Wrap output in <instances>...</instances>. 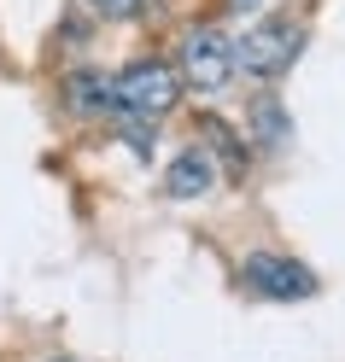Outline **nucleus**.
I'll use <instances>...</instances> for the list:
<instances>
[{"label":"nucleus","mask_w":345,"mask_h":362,"mask_svg":"<svg viewBox=\"0 0 345 362\" xmlns=\"http://www.w3.org/2000/svg\"><path fill=\"white\" fill-rule=\"evenodd\" d=\"M59 362H64V356H59Z\"/></svg>","instance_id":"10"},{"label":"nucleus","mask_w":345,"mask_h":362,"mask_svg":"<svg viewBox=\"0 0 345 362\" xmlns=\"http://www.w3.org/2000/svg\"><path fill=\"white\" fill-rule=\"evenodd\" d=\"M211 181H217V158L193 146V152H181L176 164H170L164 187H170V199H199V193H211Z\"/></svg>","instance_id":"5"},{"label":"nucleus","mask_w":345,"mask_h":362,"mask_svg":"<svg viewBox=\"0 0 345 362\" xmlns=\"http://www.w3.org/2000/svg\"><path fill=\"white\" fill-rule=\"evenodd\" d=\"M64 88H71V94H64V100H71V111H82V117L111 111V76H100V71H77Z\"/></svg>","instance_id":"6"},{"label":"nucleus","mask_w":345,"mask_h":362,"mask_svg":"<svg viewBox=\"0 0 345 362\" xmlns=\"http://www.w3.org/2000/svg\"><path fill=\"white\" fill-rule=\"evenodd\" d=\"M240 71V41L228 30H193L181 35V82L199 88V94H217V88H228V76Z\"/></svg>","instance_id":"2"},{"label":"nucleus","mask_w":345,"mask_h":362,"mask_svg":"<svg viewBox=\"0 0 345 362\" xmlns=\"http://www.w3.org/2000/svg\"><path fill=\"white\" fill-rule=\"evenodd\" d=\"M181 100V76L158 59H141L129 64L123 76H111V111H123L129 123H152Z\"/></svg>","instance_id":"1"},{"label":"nucleus","mask_w":345,"mask_h":362,"mask_svg":"<svg viewBox=\"0 0 345 362\" xmlns=\"http://www.w3.org/2000/svg\"><path fill=\"white\" fill-rule=\"evenodd\" d=\"M246 286L258 292V298H275V304H298L316 292V275L298 257H275V252H258L246 257Z\"/></svg>","instance_id":"4"},{"label":"nucleus","mask_w":345,"mask_h":362,"mask_svg":"<svg viewBox=\"0 0 345 362\" xmlns=\"http://www.w3.org/2000/svg\"><path fill=\"white\" fill-rule=\"evenodd\" d=\"M88 6H94L100 18H135V12H141V0H88Z\"/></svg>","instance_id":"8"},{"label":"nucleus","mask_w":345,"mask_h":362,"mask_svg":"<svg viewBox=\"0 0 345 362\" xmlns=\"http://www.w3.org/2000/svg\"><path fill=\"white\" fill-rule=\"evenodd\" d=\"M258 129H264V134H258L264 146H281V141H287V117H281V105L258 100Z\"/></svg>","instance_id":"7"},{"label":"nucleus","mask_w":345,"mask_h":362,"mask_svg":"<svg viewBox=\"0 0 345 362\" xmlns=\"http://www.w3.org/2000/svg\"><path fill=\"white\" fill-rule=\"evenodd\" d=\"M298 47H305V30H298L293 18H269V24H258V30L240 41V71H251V76H281L287 64L298 59Z\"/></svg>","instance_id":"3"},{"label":"nucleus","mask_w":345,"mask_h":362,"mask_svg":"<svg viewBox=\"0 0 345 362\" xmlns=\"http://www.w3.org/2000/svg\"><path fill=\"white\" fill-rule=\"evenodd\" d=\"M234 6H258V0H234Z\"/></svg>","instance_id":"9"}]
</instances>
